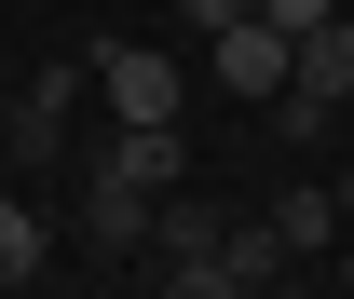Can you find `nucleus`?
I'll return each mask as SVG.
<instances>
[{"label":"nucleus","mask_w":354,"mask_h":299,"mask_svg":"<svg viewBox=\"0 0 354 299\" xmlns=\"http://www.w3.org/2000/svg\"><path fill=\"white\" fill-rule=\"evenodd\" d=\"M205 68H218L232 95H286V68H300V41H286V28H272V14H232V28H205Z\"/></svg>","instance_id":"1"},{"label":"nucleus","mask_w":354,"mask_h":299,"mask_svg":"<svg viewBox=\"0 0 354 299\" xmlns=\"http://www.w3.org/2000/svg\"><path fill=\"white\" fill-rule=\"evenodd\" d=\"M95 95H109V123H177V55H150V41H123V55H95Z\"/></svg>","instance_id":"2"},{"label":"nucleus","mask_w":354,"mask_h":299,"mask_svg":"<svg viewBox=\"0 0 354 299\" xmlns=\"http://www.w3.org/2000/svg\"><path fill=\"white\" fill-rule=\"evenodd\" d=\"M68 109H82V68H41V82L14 95L0 150H14V164H68Z\"/></svg>","instance_id":"3"},{"label":"nucleus","mask_w":354,"mask_h":299,"mask_svg":"<svg viewBox=\"0 0 354 299\" xmlns=\"http://www.w3.org/2000/svg\"><path fill=\"white\" fill-rule=\"evenodd\" d=\"M82 231H95V258H150V191L95 164V177H82Z\"/></svg>","instance_id":"4"},{"label":"nucleus","mask_w":354,"mask_h":299,"mask_svg":"<svg viewBox=\"0 0 354 299\" xmlns=\"http://www.w3.org/2000/svg\"><path fill=\"white\" fill-rule=\"evenodd\" d=\"M95 164H109V177H136V191H177V164H191V136H177V123H123L109 150H95Z\"/></svg>","instance_id":"5"},{"label":"nucleus","mask_w":354,"mask_h":299,"mask_svg":"<svg viewBox=\"0 0 354 299\" xmlns=\"http://www.w3.org/2000/svg\"><path fill=\"white\" fill-rule=\"evenodd\" d=\"M55 272V231H41V204H14L0 191V286H41Z\"/></svg>","instance_id":"6"},{"label":"nucleus","mask_w":354,"mask_h":299,"mask_svg":"<svg viewBox=\"0 0 354 299\" xmlns=\"http://www.w3.org/2000/svg\"><path fill=\"white\" fill-rule=\"evenodd\" d=\"M272 231H286V258H327V245H341V191H286Z\"/></svg>","instance_id":"7"},{"label":"nucleus","mask_w":354,"mask_h":299,"mask_svg":"<svg viewBox=\"0 0 354 299\" xmlns=\"http://www.w3.org/2000/svg\"><path fill=\"white\" fill-rule=\"evenodd\" d=\"M259 14H272V28H286V41H300L313 14H341V0H259Z\"/></svg>","instance_id":"8"},{"label":"nucleus","mask_w":354,"mask_h":299,"mask_svg":"<svg viewBox=\"0 0 354 299\" xmlns=\"http://www.w3.org/2000/svg\"><path fill=\"white\" fill-rule=\"evenodd\" d=\"M232 14H259V0H191V28H232Z\"/></svg>","instance_id":"9"},{"label":"nucleus","mask_w":354,"mask_h":299,"mask_svg":"<svg viewBox=\"0 0 354 299\" xmlns=\"http://www.w3.org/2000/svg\"><path fill=\"white\" fill-rule=\"evenodd\" d=\"M341 231H354V177H341Z\"/></svg>","instance_id":"10"}]
</instances>
